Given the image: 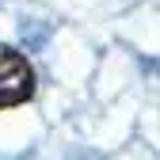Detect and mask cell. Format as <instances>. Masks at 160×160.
I'll return each mask as SVG.
<instances>
[{"label": "cell", "mask_w": 160, "mask_h": 160, "mask_svg": "<svg viewBox=\"0 0 160 160\" xmlns=\"http://www.w3.org/2000/svg\"><path fill=\"white\" fill-rule=\"evenodd\" d=\"M34 95V69L19 50L0 46V111L19 107Z\"/></svg>", "instance_id": "cell-1"}]
</instances>
